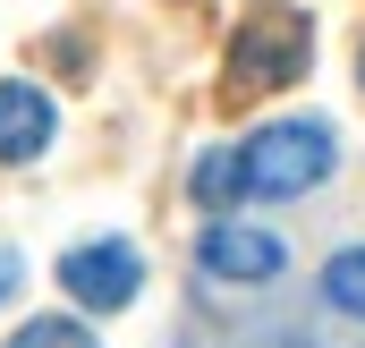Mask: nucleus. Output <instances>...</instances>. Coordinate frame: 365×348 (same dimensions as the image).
I'll list each match as a JSON object with an SVG mask.
<instances>
[{"instance_id":"f257e3e1","label":"nucleus","mask_w":365,"mask_h":348,"mask_svg":"<svg viewBox=\"0 0 365 348\" xmlns=\"http://www.w3.org/2000/svg\"><path fill=\"white\" fill-rule=\"evenodd\" d=\"M306 60H314V26H306V9H289V0H255V9L238 17V34H230V77L255 86V93L297 86Z\"/></svg>"},{"instance_id":"f03ea898","label":"nucleus","mask_w":365,"mask_h":348,"mask_svg":"<svg viewBox=\"0 0 365 348\" xmlns=\"http://www.w3.org/2000/svg\"><path fill=\"white\" fill-rule=\"evenodd\" d=\"M238 170H247V195H306L331 178V128L323 119H280V128H255L238 145Z\"/></svg>"},{"instance_id":"7ed1b4c3","label":"nucleus","mask_w":365,"mask_h":348,"mask_svg":"<svg viewBox=\"0 0 365 348\" xmlns=\"http://www.w3.org/2000/svg\"><path fill=\"white\" fill-rule=\"evenodd\" d=\"M60 289L77 306H93V314H119V306H136L145 263H136V247H119V238H93V247H68L60 255Z\"/></svg>"},{"instance_id":"20e7f679","label":"nucleus","mask_w":365,"mask_h":348,"mask_svg":"<svg viewBox=\"0 0 365 348\" xmlns=\"http://www.w3.org/2000/svg\"><path fill=\"white\" fill-rule=\"evenodd\" d=\"M195 263H204V280H230V289H264V280H280L289 247H280L272 230H255V221H212V230L195 238Z\"/></svg>"},{"instance_id":"39448f33","label":"nucleus","mask_w":365,"mask_h":348,"mask_svg":"<svg viewBox=\"0 0 365 348\" xmlns=\"http://www.w3.org/2000/svg\"><path fill=\"white\" fill-rule=\"evenodd\" d=\"M51 145V93H34L26 77H0V162H34Z\"/></svg>"},{"instance_id":"423d86ee","label":"nucleus","mask_w":365,"mask_h":348,"mask_svg":"<svg viewBox=\"0 0 365 348\" xmlns=\"http://www.w3.org/2000/svg\"><path fill=\"white\" fill-rule=\"evenodd\" d=\"M187 187H195V204H212V213H221V204H238V195H247V170H238V145H212V153H204V162L187 170Z\"/></svg>"},{"instance_id":"0eeeda50","label":"nucleus","mask_w":365,"mask_h":348,"mask_svg":"<svg viewBox=\"0 0 365 348\" xmlns=\"http://www.w3.org/2000/svg\"><path fill=\"white\" fill-rule=\"evenodd\" d=\"M323 297H331L340 314H357V323H365V247H349V255L323 263Z\"/></svg>"},{"instance_id":"6e6552de","label":"nucleus","mask_w":365,"mask_h":348,"mask_svg":"<svg viewBox=\"0 0 365 348\" xmlns=\"http://www.w3.org/2000/svg\"><path fill=\"white\" fill-rule=\"evenodd\" d=\"M9 348H93V332H86V323H68V314H34Z\"/></svg>"},{"instance_id":"1a4fd4ad","label":"nucleus","mask_w":365,"mask_h":348,"mask_svg":"<svg viewBox=\"0 0 365 348\" xmlns=\"http://www.w3.org/2000/svg\"><path fill=\"white\" fill-rule=\"evenodd\" d=\"M9 297H17V255L0 247V306H9Z\"/></svg>"},{"instance_id":"9d476101","label":"nucleus","mask_w":365,"mask_h":348,"mask_svg":"<svg viewBox=\"0 0 365 348\" xmlns=\"http://www.w3.org/2000/svg\"><path fill=\"white\" fill-rule=\"evenodd\" d=\"M247 348H306L297 332H272V340H247Z\"/></svg>"}]
</instances>
